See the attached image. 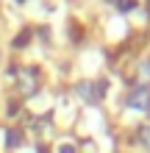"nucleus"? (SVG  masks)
Segmentation results:
<instances>
[{"label": "nucleus", "instance_id": "obj_3", "mask_svg": "<svg viewBox=\"0 0 150 153\" xmlns=\"http://www.w3.org/2000/svg\"><path fill=\"white\" fill-rule=\"evenodd\" d=\"M75 92H78V97H81V100H86V103H98V97H95V84H89V81L78 84Z\"/></svg>", "mask_w": 150, "mask_h": 153}, {"label": "nucleus", "instance_id": "obj_5", "mask_svg": "<svg viewBox=\"0 0 150 153\" xmlns=\"http://www.w3.org/2000/svg\"><path fill=\"white\" fill-rule=\"evenodd\" d=\"M114 3H117V11L120 14H131L136 8V0H114Z\"/></svg>", "mask_w": 150, "mask_h": 153}, {"label": "nucleus", "instance_id": "obj_1", "mask_svg": "<svg viewBox=\"0 0 150 153\" xmlns=\"http://www.w3.org/2000/svg\"><path fill=\"white\" fill-rule=\"evenodd\" d=\"M17 78H20V92H22V97H31L33 92H36V86H39V70L36 67H28L25 73H17Z\"/></svg>", "mask_w": 150, "mask_h": 153}, {"label": "nucleus", "instance_id": "obj_8", "mask_svg": "<svg viewBox=\"0 0 150 153\" xmlns=\"http://www.w3.org/2000/svg\"><path fill=\"white\" fill-rule=\"evenodd\" d=\"M106 92H109V84H106V81H95V97H106Z\"/></svg>", "mask_w": 150, "mask_h": 153}, {"label": "nucleus", "instance_id": "obj_7", "mask_svg": "<svg viewBox=\"0 0 150 153\" xmlns=\"http://www.w3.org/2000/svg\"><path fill=\"white\" fill-rule=\"evenodd\" d=\"M139 142H142V148H147V150H150V123L139 128Z\"/></svg>", "mask_w": 150, "mask_h": 153}, {"label": "nucleus", "instance_id": "obj_4", "mask_svg": "<svg viewBox=\"0 0 150 153\" xmlns=\"http://www.w3.org/2000/svg\"><path fill=\"white\" fill-rule=\"evenodd\" d=\"M20 145H22V134L14 131V128H8V131H6V148L14 150V148H20Z\"/></svg>", "mask_w": 150, "mask_h": 153}, {"label": "nucleus", "instance_id": "obj_11", "mask_svg": "<svg viewBox=\"0 0 150 153\" xmlns=\"http://www.w3.org/2000/svg\"><path fill=\"white\" fill-rule=\"evenodd\" d=\"M17 3H22V0H17Z\"/></svg>", "mask_w": 150, "mask_h": 153}, {"label": "nucleus", "instance_id": "obj_12", "mask_svg": "<svg viewBox=\"0 0 150 153\" xmlns=\"http://www.w3.org/2000/svg\"><path fill=\"white\" fill-rule=\"evenodd\" d=\"M147 11H150V6H147Z\"/></svg>", "mask_w": 150, "mask_h": 153}, {"label": "nucleus", "instance_id": "obj_10", "mask_svg": "<svg viewBox=\"0 0 150 153\" xmlns=\"http://www.w3.org/2000/svg\"><path fill=\"white\" fill-rule=\"evenodd\" d=\"M142 75L150 78V61H145V64H142Z\"/></svg>", "mask_w": 150, "mask_h": 153}, {"label": "nucleus", "instance_id": "obj_6", "mask_svg": "<svg viewBox=\"0 0 150 153\" xmlns=\"http://www.w3.org/2000/svg\"><path fill=\"white\" fill-rule=\"evenodd\" d=\"M28 42H31V28H25L20 36H14V42H11V45H14V48H25Z\"/></svg>", "mask_w": 150, "mask_h": 153}, {"label": "nucleus", "instance_id": "obj_9", "mask_svg": "<svg viewBox=\"0 0 150 153\" xmlns=\"http://www.w3.org/2000/svg\"><path fill=\"white\" fill-rule=\"evenodd\" d=\"M58 153H78V150H75V145H69V142H61V145H58Z\"/></svg>", "mask_w": 150, "mask_h": 153}, {"label": "nucleus", "instance_id": "obj_2", "mask_svg": "<svg viewBox=\"0 0 150 153\" xmlns=\"http://www.w3.org/2000/svg\"><path fill=\"white\" fill-rule=\"evenodd\" d=\"M125 106L128 109H136V111H150V89L147 86L134 89V92L125 97Z\"/></svg>", "mask_w": 150, "mask_h": 153}]
</instances>
